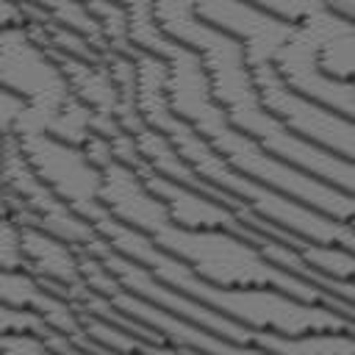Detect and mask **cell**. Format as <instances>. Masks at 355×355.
Here are the masks:
<instances>
[{
  "label": "cell",
  "instance_id": "9a60e30c",
  "mask_svg": "<svg viewBox=\"0 0 355 355\" xmlns=\"http://www.w3.org/2000/svg\"><path fill=\"white\" fill-rule=\"evenodd\" d=\"M0 214H8L11 216V208H8V194H6V189L0 186Z\"/></svg>",
  "mask_w": 355,
  "mask_h": 355
},
{
  "label": "cell",
  "instance_id": "52a82bcc",
  "mask_svg": "<svg viewBox=\"0 0 355 355\" xmlns=\"http://www.w3.org/2000/svg\"><path fill=\"white\" fill-rule=\"evenodd\" d=\"M194 14L208 28L236 39L244 47L247 64H272L277 53L297 33L294 25L266 14L261 6H239V3H200Z\"/></svg>",
  "mask_w": 355,
  "mask_h": 355
},
{
  "label": "cell",
  "instance_id": "8992f818",
  "mask_svg": "<svg viewBox=\"0 0 355 355\" xmlns=\"http://www.w3.org/2000/svg\"><path fill=\"white\" fill-rule=\"evenodd\" d=\"M250 69H252V80H255L261 105L280 125H286L294 136H300L338 158L355 161V122L352 119L288 89L272 64H255Z\"/></svg>",
  "mask_w": 355,
  "mask_h": 355
},
{
  "label": "cell",
  "instance_id": "3957f363",
  "mask_svg": "<svg viewBox=\"0 0 355 355\" xmlns=\"http://www.w3.org/2000/svg\"><path fill=\"white\" fill-rule=\"evenodd\" d=\"M22 155L33 166V172L42 178V183L64 202L69 205L80 219L97 222L105 216L100 191H103V169H97L89 155L80 147H72L31 119H19L14 133Z\"/></svg>",
  "mask_w": 355,
  "mask_h": 355
},
{
  "label": "cell",
  "instance_id": "4fadbf2b",
  "mask_svg": "<svg viewBox=\"0 0 355 355\" xmlns=\"http://www.w3.org/2000/svg\"><path fill=\"white\" fill-rule=\"evenodd\" d=\"M25 103L22 100H17L11 92H6L3 86H0V136L3 139H8V136H14L17 133V125H19V119L25 116Z\"/></svg>",
  "mask_w": 355,
  "mask_h": 355
},
{
  "label": "cell",
  "instance_id": "ba28073f",
  "mask_svg": "<svg viewBox=\"0 0 355 355\" xmlns=\"http://www.w3.org/2000/svg\"><path fill=\"white\" fill-rule=\"evenodd\" d=\"M139 178L144 180V186L164 202L169 219L178 225V227H186V230H230L241 239H250L255 241L261 233L250 230L225 202H219L216 197L205 194V191H197V189H189L183 183H175L169 178H161L155 175L153 169H147L144 164L136 169Z\"/></svg>",
  "mask_w": 355,
  "mask_h": 355
},
{
  "label": "cell",
  "instance_id": "5b68a950",
  "mask_svg": "<svg viewBox=\"0 0 355 355\" xmlns=\"http://www.w3.org/2000/svg\"><path fill=\"white\" fill-rule=\"evenodd\" d=\"M0 86L25 103V119L42 130L72 97L61 64L47 55L25 25L0 33Z\"/></svg>",
  "mask_w": 355,
  "mask_h": 355
},
{
  "label": "cell",
  "instance_id": "30bf717a",
  "mask_svg": "<svg viewBox=\"0 0 355 355\" xmlns=\"http://www.w3.org/2000/svg\"><path fill=\"white\" fill-rule=\"evenodd\" d=\"M53 327H47V322L31 311H19V308H8L0 305V336H50Z\"/></svg>",
  "mask_w": 355,
  "mask_h": 355
},
{
  "label": "cell",
  "instance_id": "2e32d148",
  "mask_svg": "<svg viewBox=\"0 0 355 355\" xmlns=\"http://www.w3.org/2000/svg\"><path fill=\"white\" fill-rule=\"evenodd\" d=\"M3 141H6V139H3V136H0V144H3Z\"/></svg>",
  "mask_w": 355,
  "mask_h": 355
},
{
  "label": "cell",
  "instance_id": "8fae6325",
  "mask_svg": "<svg viewBox=\"0 0 355 355\" xmlns=\"http://www.w3.org/2000/svg\"><path fill=\"white\" fill-rule=\"evenodd\" d=\"M0 269H25L22 225L8 214H0Z\"/></svg>",
  "mask_w": 355,
  "mask_h": 355
},
{
  "label": "cell",
  "instance_id": "277c9868",
  "mask_svg": "<svg viewBox=\"0 0 355 355\" xmlns=\"http://www.w3.org/2000/svg\"><path fill=\"white\" fill-rule=\"evenodd\" d=\"M0 186L8 194L11 216L22 227H39L75 250H89L100 241L92 222L80 219L69 205H64L33 172L28 158L22 155L14 136L0 144Z\"/></svg>",
  "mask_w": 355,
  "mask_h": 355
},
{
  "label": "cell",
  "instance_id": "9c48e42d",
  "mask_svg": "<svg viewBox=\"0 0 355 355\" xmlns=\"http://www.w3.org/2000/svg\"><path fill=\"white\" fill-rule=\"evenodd\" d=\"M22 255H25V269L47 291L75 305V297L83 288V275H80V252L72 244L39 227H22Z\"/></svg>",
  "mask_w": 355,
  "mask_h": 355
},
{
  "label": "cell",
  "instance_id": "7a4b0ae2",
  "mask_svg": "<svg viewBox=\"0 0 355 355\" xmlns=\"http://www.w3.org/2000/svg\"><path fill=\"white\" fill-rule=\"evenodd\" d=\"M97 236L119 255L130 258L133 263H141L155 280L164 286L214 308L216 313L261 333H277V336H311V333H349L355 336V322L344 319L336 311L294 300L277 288L252 286V288H219L197 277L183 261L172 258L169 252L158 250L144 233L116 222L114 216H103L94 222Z\"/></svg>",
  "mask_w": 355,
  "mask_h": 355
},
{
  "label": "cell",
  "instance_id": "6da1fadb",
  "mask_svg": "<svg viewBox=\"0 0 355 355\" xmlns=\"http://www.w3.org/2000/svg\"><path fill=\"white\" fill-rule=\"evenodd\" d=\"M103 208L116 222L144 233L158 250L183 261L197 277L219 288H252L266 286L277 288L294 300L327 308L355 322V308L327 294L324 288L275 266L261 255L255 241L241 239L230 230H186L178 227L164 202L144 186L136 169L111 161L103 169Z\"/></svg>",
  "mask_w": 355,
  "mask_h": 355
},
{
  "label": "cell",
  "instance_id": "5bb4252c",
  "mask_svg": "<svg viewBox=\"0 0 355 355\" xmlns=\"http://www.w3.org/2000/svg\"><path fill=\"white\" fill-rule=\"evenodd\" d=\"M28 19H25V8L22 6H14V3H6L0 0V33L3 31H11V28H22Z\"/></svg>",
  "mask_w": 355,
  "mask_h": 355
},
{
  "label": "cell",
  "instance_id": "7c38bea8",
  "mask_svg": "<svg viewBox=\"0 0 355 355\" xmlns=\"http://www.w3.org/2000/svg\"><path fill=\"white\" fill-rule=\"evenodd\" d=\"M0 355H58L39 336H0Z\"/></svg>",
  "mask_w": 355,
  "mask_h": 355
}]
</instances>
